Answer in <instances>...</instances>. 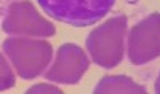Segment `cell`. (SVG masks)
Returning a JSON list of instances; mask_svg holds the SVG:
<instances>
[{
    "instance_id": "6da1fadb",
    "label": "cell",
    "mask_w": 160,
    "mask_h": 94,
    "mask_svg": "<svg viewBox=\"0 0 160 94\" xmlns=\"http://www.w3.org/2000/svg\"><path fill=\"white\" fill-rule=\"evenodd\" d=\"M128 18L115 15L95 27L87 37V51L96 65L102 69H114L123 59V42Z\"/></svg>"
},
{
    "instance_id": "7a4b0ae2",
    "label": "cell",
    "mask_w": 160,
    "mask_h": 94,
    "mask_svg": "<svg viewBox=\"0 0 160 94\" xmlns=\"http://www.w3.org/2000/svg\"><path fill=\"white\" fill-rule=\"evenodd\" d=\"M3 54L11 61L22 80H32L45 72L53 58V46L47 40L11 37L3 42Z\"/></svg>"
},
{
    "instance_id": "3957f363",
    "label": "cell",
    "mask_w": 160,
    "mask_h": 94,
    "mask_svg": "<svg viewBox=\"0 0 160 94\" xmlns=\"http://www.w3.org/2000/svg\"><path fill=\"white\" fill-rule=\"evenodd\" d=\"M53 19L72 27H90L114 8L115 0H37Z\"/></svg>"
},
{
    "instance_id": "277c9868",
    "label": "cell",
    "mask_w": 160,
    "mask_h": 94,
    "mask_svg": "<svg viewBox=\"0 0 160 94\" xmlns=\"http://www.w3.org/2000/svg\"><path fill=\"white\" fill-rule=\"evenodd\" d=\"M2 29L8 35H28V37H53L56 29L53 22L47 21L29 0L10 2L3 10Z\"/></svg>"
},
{
    "instance_id": "5b68a950",
    "label": "cell",
    "mask_w": 160,
    "mask_h": 94,
    "mask_svg": "<svg viewBox=\"0 0 160 94\" xmlns=\"http://www.w3.org/2000/svg\"><path fill=\"white\" fill-rule=\"evenodd\" d=\"M127 53L135 65H144L160 56V13H151L130 29Z\"/></svg>"
},
{
    "instance_id": "8992f818",
    "label": "cell",
    "mask_w": 160,
    "mask_h": 94,
    "mask_svg": "<svg viewBox=\"0 0 160 94\" xmlns=\"http://www.w3.org/2000/svg\"><path fill=\"white\" fill-rule=\"evenodd\" d=\"M90 65L87 53L75 43H64L58 48L55 62L45 72L48 82L61 85H75L80 82Z\"/></svg>"
},
{
    "instance_id": "52a82bcc",
    "label": "cell",
    "mask_w": 160,
    "mask_h": 94,
    "mask_svg": "<svg viewBox=\"0 0 160 94\" xmlns=\"http://www.w3.org/2000/svg\"><path fill=\"white\" fill-rule=\"evenodd\" d=\"M95 94H144L146 88L127 75H108L96 85Z\"/></svg>"
},
{
    "instance_id": "ba28073f",
    "label": "cell",
    "mask_w": 160,
    "mask_h": 94,
    "mask_svg": "<svg viewBox=\"0 0 160 94\" xmlns=\"http://www.w3.org/2000/svg\"><path fill=\"white\" fill-rule=\"evenodd\" d=\"M0 61H2V85H0V89L5 91V89H8L11 86H15V75L11 73L10 65L5 61V54H2Z\"/></svg>"
},
{
    "instance_id": "9c48e42d",
    "label": "cell",
    "mask_w": 160,
    "mask_h": 94,
    "mask_svg": "<svg viewBox=\"0 0 160 94\" xmlns=\"http://www.w3.org/2000/svg\"><path fill=\"white\" fill-rule=\"evenodd\" d=\"M28 94H37V92H55V94H61L62 91L56 86H51V85H35L32 88H29L26 91Z\"/></svg>"
},
{
    "instance_id": "30bf717a",
    "label": "cell",
    "mask_w": 160,
    "mask_h": 94,
    "mask_svg": "<svg viewBox=\"0 0 160 94\" xmlns=\"http://www.w3.org/2000/svg\"><path fill=\"white\" fill-rule=\"evenodd\" d=\"M154 88H155V92H157V94H160V73H158V77H157V80H155Z\"/></svg>"
},
{
    "instance_id": "8fae6325",
    "label": "cell",
    "mask_w": 160,
    "mask_h": 94,
    "mask_svg": "<svg viewBox=\"0 0 160 94\" xmlns=\"http://www.w3.org/2000/svg\"><path fill=\"white\" fill-rule=\"evenodd\" d=\"M8 2H11V0H8Z\"/></svg>"
}]
</instances>
